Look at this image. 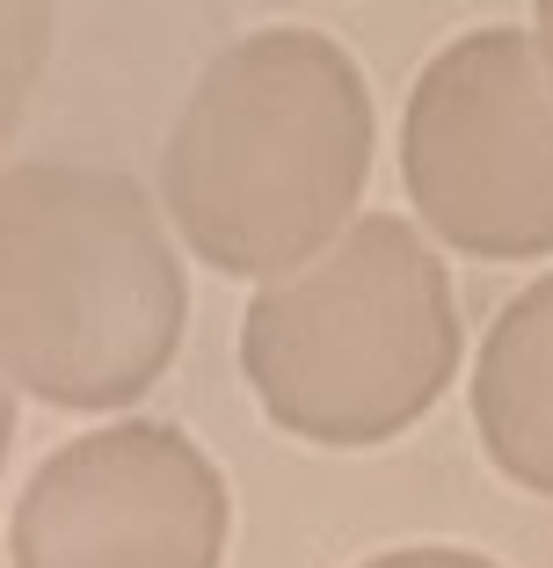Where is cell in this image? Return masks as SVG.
<instances>
[{
  "label": "cell",
  "instance_id": "1",
  "mask_svg": "<svg viewBox=\"0 0 553 568\" xmlns=\"http://www.w3.org/2000/svg\"><path fill=\"white\" fill-rule=\"evenodd\" d=\"M371 175V88L320 30H255L190 88L161 204L218 277H285L336 248Z\"/></svg>",
  "mask_w": 553,
  "mask_h": 568
},
{
  "label": "cell",
  "instance_id": "2",
  "mask_svg": "<svg viewBox=\"0 0 553 568\" xmlns=\"http://www.w3.org/2000/svg\"><path fill=\"white\" fill-rule=\"evenodd\" d=\"M183 263L117 168L0 175V372L51 408H124L183 351Z\"/></svg>",
  "mask_w": 553,
  "mask_h": 568
},
{
  "label": "cell",
  "instance_id": "3",
  "mask_svg": "<svg viewBox=\"0 0 553 568\" xmlns=\"http://www.w3.org/2000/svg\"><path fill=\"white\" fill-rule=\"evenodd\" d=\"M240 372L277 430L306 445H386L459 372V300L430 241L393 212L263 284L240 314Z\"/></svg>",
  "mask_w": 553,
  "mask_h": 568
},
{
  "label": "cell",
  "instance_id": "4",
  "mask_svg": "<svg viewBox=\"0 0 553 568\" xmlns=\"http://www.w3.org/2000/svg\"><path fill=\"white\" fill-rule=\"evenodd\" d=\"M401 183L444 248L481 263L553 255V81L524 30H467L422 67Z\"/></svg>",
  "mask_w": 553,
  "mask_h": 568
},
{
  "label": "cell",
  "instance_id": "5",
  "mask_svg": "<svg viewBox=\"0 0 553 568\" xmlns=\"http://www.w3.org/2000/svg\"><path fill=\"white\" fill-rule=\"evenodd\" d=\"M16 568H218L226 481L175 423H117L59 445L8 518Z\"/></svg>",
  "mask_w": 553,
  "mask_h": 568
},
{
  "label": "cell",
  "instance_id": "6",
  "mask_svg": "<svg viewBox=\"0 0 553 568\" xmlns=\"http://www.w3.org/2000/svg\"><path fill=\"white\" fill-rule=\"evenodd\" d=\"M473 430L495 474L553 496V277L524 284L473 357Z\"/></svg>",
  "mask_w": 553,
  "mask_h": 568
},
{
  "label": "cell",
  "instance_id": "7",
  "mask_svg": "<svg viewBox=\"0 0 553 568\" xmlns=\"http://www.w3.org/2000/svg\"><path fill=\"white\" fill-rule=\"evenodd\" d=\"M51 8L44 0H0V139H16L30 88L51 59Z\"/></svg>",
  "mask_w": 553,
  "mask_h": 568
},
{
  "label": "cell",
  "instance_id": "8",
  "mask_svg": "<svg viewBox=\"0 0 553 568\" xmlns=\"http://www.w3.org/2000/svg\"><path fill=\"white\" fill-rule=\"evenodd\" d=\"M365 568H503V561L467 554V547H393V554H379V561H365Z\"/></svg>",
  "mask_w": 553,
  "mask_h": 568
},
{
  "label": "cell",
  "instance_id": "9",
  "mask_svg": "<svg viewBox=\"0 0 553 568\" xmlns=\"http://www.w3.org/2000/svg\"><path fill=\"white\" fill-rule=\"evenodd\" d=\"M532 22H539V30H532L539 67H546V81H553V0H539V8H532Z\"/></svg>",
  "mask_w": 553,
  "mask_h": 568
},
{
  "label": "cell",
  "instance_id": "10",
  "mask_svg": "<svg viewBox=\"0 0 553 568\" xmlns=\"http://www.w3.org/2000/svg\"><path fill=\"white\" fill-rule=\"evenodd\" d=\"M8 445H16V394L0 386V467H8Z\"/></svg>",
  "mask_w": 553,
  "mask_h": 568
}]
</instances>
